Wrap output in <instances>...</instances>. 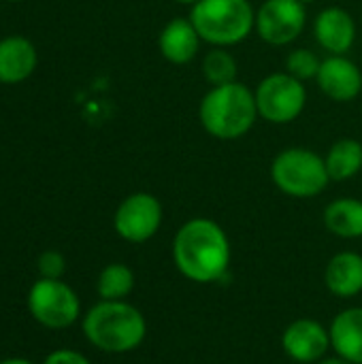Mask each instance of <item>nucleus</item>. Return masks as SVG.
<instances>
[{"mask_svg": "<svg viewBox=\"0 0 362 364\" xmlns=\"http://www.w3.org/2000/svg\"><path fill=\"white\" fill-rule=\"evenodd\" d=\"M230 241L224 228L209 218H192L173 239V260L194 284H215L228 275Z\"/></svg>", "mask_w": 362, "mask_h": 364, "instance_id": "nucleus-1", "label": "nucleus"}, {"mask_svg": "<svg viewBox=\"0 0 362 364\" xmlns=\"http://www.w3.org/2000/svg\"><path fill=\"white\" fill-rule=\"evenodd\" d=\"M83 335L105 354H128L145 341L147 322L126 301H100L83 316Z\"/></svg>", "mask_w": 362, "mask_h": 364, "instance_id": "nucleus-2", "label": "nucleus"}, {"mask_svg": "<svg viewBox=\"0 0 362 364\" xmlns=\"http://www.w3.org/2000/svg\"><path fill=\"white\" fill-rule=\"evenodd\" d=\"M198 119L207 134L220 141H237L245 136L258 119L254 92L235 81L211 87L201 105Z\"/></svg>", "mask_w": 362, "mask_h": 364, "instance_id": "nucleus-3", "label": "nucleus"}, {"mask_svg": "<svg viewBox=\"0 0 362 364\" xmlns=\"http://www.w3.org/2000/svg\"><path fill=\"white\" fill-rule=\"evenodd\" d=\"M203 43L211 47H233L256 30V9L250 0H198L190 9Z\"/></svg>", "mask_w": 362, "mask_h": 364, "instance_id": "nucleus-4", "label": "nucleus"}, {"mask_svg": "<svg viewBox=\"0 0 362 364\" xmlns=\"http://www.w3.org/2000/svg\"><path fill=\"white\" fill-rule=\"evenodd\" d=\"M271 179L280 192L292 198H314L331 181L324 158L305 147L280 151L271 162Z\"/></svg>", "mask_w": 362, "mask_h": 364, "instance_id": "nucleus-5", "label": "nucleus"}, {"mask_svg": "<svg viewBox=\"0 0 362 364\" xmlns=\"http://www.w3.org/2000/svg\"><path fill=\"white\" fill-rule=\"evenodd\" d=\"M28 311L41 326L62 331L79 320L81 303L77 292L62 279L41 277L28 292Z\"/></svg>", "mask_w": 362, "mask_h": 364, "instance_id": "nucleus-6", "label": "nucleus"}, {"mask_svg": "<svg viewBox=\"0 0 362 364\" xmlns=\"http://www.w3.org/2000/svg\"><path fill=\"white\" fill-rule=\"evenodd\" d=\"M258 117H262L269 124H290L294 122L307 102V90L305 83L294 79L292 75L273 73L265 77L258 87L254 90Z\"/></svg>", "mask_w": 362, "mask_h": 364, "instance_id": "nucleus-7", "label": "nucleus"}, {"mask_svg": "<svg viewBox=\"0 0 362 364\" xmlns=\"http://www.w3.org/2000/svg\"><path fill=\"white\" fill-rule=\"evenodd\" d=\"M307 26V9L301 0H265L256 11L258 36L275 47L294 43Z\"/></svg>", "mask_w": 362, "mask_h": 364, "instance_id": "nucleus-8", "label": "nucleus"}, {"mask_svg": "<svg viewBox=\"0 0 362 364\" xmlns=\"http://www.w3.org/2000/svg\"><path fill=\"white\" fill-rule=\"evenodd\" d=\"M162 205L149 192H134L124 198L113 215L115 232L128 243H145L162 226Z\"/></svg>", "mask_w": 362, "mask_h": 364, "instance_id": "nucleus-9", "label": "nucleus"}, {"mask_svg": "<svg viewBox=\"0 0 362 364\" xmlns=\"http://www.w3.org/2000/svg\"><path fill=\"white\" fill-rule=\"evenodd\" d=\"M282 348L288 358L299 364H316L331 350V333L318 320L301 318L286 326Z\"/></svg>", "mask_w": 362, "mask_h": 364, "instance_id": "nucleus-10", "label": "nucleus"}, {"mask_svg": "<svg viewBox=\"0 0 362 364\" xmlns=\"http://www.w3.org/2000/svg\"><path fill=\"white\" fill-rule=\"evenodd\" d=\"M316 81L320 92L335 102H350L362 92L361 68L346 55L324 58Z\"/></svg>", "mask_w": 362, "mask_h": 364, "instance_id": "nucleus-11", "label": "nucleus"}, {"mask_svg": "<svg viewBox=\"0 0 362 364\" xmlns=\"http://www.w3.org/2000/svg\"><path fill=\"white\" fill-rule=\"evenodd\" d=\"M314 34L318 45L331 55H346L356 41V21L350 11L341 6L322 9L314 21Z\"/></svg>", "mask_w": 362, "mask_h": 364, "instance_id": "nucleus-12", "label": "nucleus"}, {"mask_svg": "<svg viewBox=\"0 0 362 364\" xmlns=\"http://www.w3.org/2000/svg\"><path fill=\"white\" fill-rule=\"evenodd\" d=\"M203 38L198 36L190 17L171 19L158 36L160 53L171 64H188L198 55Z\"/></svg>", "mask_w": 362, "mask_h": 364, "instance_id": "nucleus-13", "label": "nucleus"}, {"mask_svg": "<svg viewBox=\"0 0 362 364\" xmlns=\"http://www.w3.org/2000/svg\"><path fill=\"white\" fill-rule=\"evenodd\" d=\"M331 348L337 356L362 364V307H348L331 322Z\"/></svg>", "mask_w": 362, "mask_h": 364, "instance_id": "nucleus-14", "label": "nucleus"}, {"mask_svg": "<svg viewBox=\"0 0 362 364\" xmlns=\"http://www.w3.org/2000/svg\"><path fill=\"white\" fill-rule=\"evenodd\" d=\"M324 284L331 294L352 299L362 292V256L356 252L335 254L324 271Z\"/></svg>", "mask_w": 362, "mask_h": 364, "instance_id": "nucleus-15", "label": "nucleus"}, {"mask_svg": "<svg viewBox=\"0 0 362 364\" xmlns=\"http://www.w3.org/2000/svg\"><path fill=\"white\" fill-rule=\"evenodd\" d=\"M36 66V51L23 36H9L0 41V81L19 83L32 75Z\"/></svg>", "mask_w": 362, "mask_h": 364, "instance_id": "nucleus-16", "label": "nucleus"}, {"mask_svg": "<svg viewBox=\"0 0 362 364\" xmlns=\"http://www.w3.org/2000/svg\"><path fill=\"white\" fill-rule=\"evenodd\" d=\"M324 226L339 239L362 237V200L337 198L324 209Z\"/></svg>", "mask_w": 362, "mask_h": 364, "instance_id": "nucleus-17", "label": "nucleus"}, {"mask_svg": "<svg viewBox=\"0 0 362 364\" xmlns=\"http://www.w3.org/2000/svg\"><path fill=\"white\" fill-rule=\"evenodd\" d=\"M331 181H348L362 171V143L356 139H339L331 145L326 158Z\"/></svg>", "mask_w": 362, "mask_h": 364, "instance_id": "nucleus-18", "label": "nucleus"}, {"mask_svg": "<svg viewBox=\"0 0 362 364\" xmlns=\"http://www.w3.org/2000/svg\"><path fill=\"white\" fill-rule=\"evenodd\" d=\"M134 271L128 264L111 262L100 271L96 292L100 301H124L134 290Z\"/></svg>", "mask_w": 362, "mask_h": 364, "instance_id": "nucleus-19", "label": "nucleus"}, {"mask_svg": "<svg viewBox=\"0 0 362 364\" xmlns=\"http://www.w3.org/2000/svg\"><path fill=\"white\" fill-rule=\"evenodd\" d=\"M201 68H203V77L207 79V83H211V87L237 81L239 66L235 55L228 51V47H211L203 58Z\"/></svg>", "mask_w": 362, "mask_h": 364, "instance_id": "nucleus-20", "label": "nucleus"}, {"mask_svg": "<svg viewBox=\"0 0 362 364\" xmlns=\"http://www.w3.org/2000/svg\"><path fill=\"white\" fill-rule=\"evenodd\" d=\"M320 64L322 60L305 49V47H299V49H292L288 55H286V73L292 75L294 79L299 81H307V79H316L318 77V70H320Z\"/></svg>", "mask_w": 362, "mask_h": 364, "instance_id": "nucleus-21", "label": "nucleus"}, {"mask_svg": "<svg viewBox=\"0 0 362 364\" xmlns=\"http://www.w3.org/2000/svg\"><path fill=\"white\" fill-rule=\"evenodd\" d=\"M36 269H38V275L45 277V279H62L64 271H66V260L60 252H43L36 260Z\"/></svg>", "mask_w": 362, "mask_h": 364, "instance_id": "nucleus-22", "label": "nucleus"}, {"mask_svg": "<svg viewBox=\"0 0 362 364\" xmlns=\"http://www.w3.org/2000/svg\"><path fill=\"white\" fill-rule=\"evenodd\" d=\"M43 364H92L83 354L75 352V350H55L51 352Z\"/></svg>", "mask_w": 362, "mask_h": 364, "instance_id": "nucleus-23", "label": "nucleus"}, {"mask_svg": "<svg viewBox=\"0 0 362 364\" xmlns=\"http://www.w3.org/2000/svg\"><path fill=\"white\" fill-rule=\"evenodd\" d=\"M316 364H354L350 363V360H346V358H341V356H326V358H322L320 363Z\"/></svg>", "mask_w": 362, "mask_h": 364, "instance_id": "nucleus-24", "label": "nucleus"}, {"mask_svg": "<svg viewBox=\"0 0 362 364\" xmlns=\"http://www.w3.org/2000/svg\"><path fill=\"white\" fill-rule=\"evenodd\" d=\"M0 364H32L26 358H6V360H0Z\"/></svg>", "mask_w": 362, "mask_h": 364, "instance_id": "nucleus-25", "label": "nucleus"}, {"mask_svg": "<svg viewBox=\"0 0 362 364\" xmlns=\"http://www.w3.org/2000/svg\"><path fill=\"white\" fill-rule=\"evenodd\" d=\"M175 2H179V4H190V6H192V4H196L198 0H175Z\"/></svg>", "mask_w": 362, "mask_h": 364, "instance_id": "nucleus-26", "label": "nucleus"}, {"mask_svg": "<svg viewBox=\"0 0 362 364\" xmlns=\"http://www.w3.org/2000/svg\"><path fill=\"white\" fill-rule=\"evenodd\" d=\"M301 2H305V4H312V2H316V0H301Z\"/></svg>", "mask_w": 362, "mask_h": 364, "instance_id": "nucleus-27", "label": "nucleus"}, {"mask_svg": "<svg viewBox=\"0 0 362 364\" xmlns=\"http://www.w3.org/2000/svg\"><path fill=\"white\" fill-rule=\"evenodd\" d=\"M11 2H17V0H11Z\"/></svg>", "mask_w": 362, "mask_h": 364, "instance_id": "nucleus-28", "label": "nucleus"}]
</instances>
